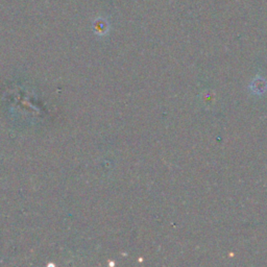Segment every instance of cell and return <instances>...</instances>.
Wrapping results in <instances>:
<instances>
[{
  "mask_svg": "<svg viewBox=\"0 0 267 267\" xmlns=\"http://www.w3.org/2000/svg\"><path fill=\"white\" fill-rule=\"evenodd\" d=\"M260 81H258V78H257L255 81H254V84H252V86L254 87L253 91L255 92V93H259V88H260V91H261V93H264V91L267 87V84L264 83V80L259 78Z\"/></svg>",
  "mask_w": 267,
  "mask_h": 267,
  "instance_id": "obj_1",
  "label": "cell"
}]
</instances>
